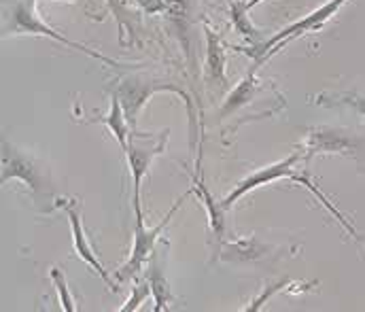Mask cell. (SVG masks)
<instances>
[{
	"instance_id": "15",
	"label": "cell",
	"mask_w": 365,
	"mask_h": 312,
	"mask_svg": "<svg viewBox=\"0 0 365 312\" xmlns=\"http://www.w3.org/2000/svg\"><path fill=\"white\" fill-rule=\"evenodd\" d=\"M193 187H195V192H197L202 204L208 210V219H210V229H212V234H215L219 240H223L225 229H227V227H225V210H227V208L223 207V202H215V200H212L210 192L206 189V183H204L202 177H200V170H197V175L193 177Z\"/></svg>"
},
{
	"instance_id": "22",
	"label": "cell",
	"mask_w": 365,
	"mask_h": 312,
	"mask_svg": "<svg viewBox=\"0 0 365 312\" xmlns=\"http://www.w3.org/2000/svg\"><path fill=\"white\" fill-rule=\"evenodd\" d=\"M136 2L145 13H162V11H166V0H136Z\"/></svg>"
},
{
	"instance_id": "13",
	"label": "cell",
	"mask_w": 365,
	"mask_h": 312,
	"mask_svg": "<svg viewBox=\"0 0 365 312\" xmlns=\"http://www.w3.org/2000/svg\"><path fill=\"white\" fill-rule=\"evenodd\" d=\"M91 121L104 123V125L110 130V134L117 138L119 147H121L123 151H128V142H130V132H132V128H130V123H128L125 110H123V106H121V100L117 98V94L110 96V110H108V115L96 117V119H91Z\"/></svg>"
},
{
	"instance_id": "1",
	"label": "cell",
	"mask_w": 365,
	"mask_h": 312,
	"mask_svg": "<svg viewBox=\"0 0 365 312\" xmlns=\"http://www.w3.org/2000/svg\"><path fill=\"white\" fill-rule=\"evenodd\" d=\"M158 92H173L175 96L182 98V103L187 106V113H189V119H191V125H193V132H195L193 98L182 90L179 83H175L170 79L149 75V73H128V75H121L115 81V92L113 94H117V98L121 100V106L125 110V117H128V123H130L132 132H136L138 117H140L145 104L149 103V98L155 96Z\"/></svg>"
},
{
	"instance_id": "18",
	"label": "cell",
	"mask_w": 365,
	"mask_h": 312,
	"mask_svg": "<svg viewBox=\"0 0 365 312\" xmlns=\"http://www.w3.org/2000/svg\"><path fill=\"white\" fill-rule=\"evenodd\" d=\"M319 104H346L365 117V92H346V94H321L317 96Z\"/></svg>"
},
{
	"instance_id": "14",
	"label": "cell",
	"mask_w": 365,
	"mask_h": 312,
	"mask_svg": "<svg viewBox=\"0 0 365 312\" xmlns=\"http://www.w3.org/2000/svg\"><path fill=\"white\" fill-rule=\"evenodd\" d=\"M110 13L115 15L117 19V26H119V41L130 47L134 45V38H136V30H140V17L138 13H134L125 0H106Z\"/></svg>"
},
{
	"instance_id": "19",
	"label": "cell",
	"mask_w": 365,
	"mask_h": 312,
	"mask_svg": "<svg viewBox=\"0 0 365 312\" xmlns=\"http://www.w3.org/2000/svg\"><path fill=\"white\" fill-rule=\"evenodd\" d=\"M49 279L53 281V287L58 289L60 293V306L64 312H75L77 311V304L71 296V289H68V283H66V276L62 274L60 268H51L49 270Z\"/></svg>"
},
{
	"instance_id": "11",
	"label": "cell",
	"mask_w": 365,
	"mask_h": 312,
	"mask_svg": "<svg viewBox=\"0 0 365 312\" xmlns=\"http://www.w3.org/2000/svg\"><path fill=\"white\" fill-rule=\"evenodd\" d=\"M346 149H353V140L346 132L340 130H329L321 128L314 130L308 138V151H306V162H310L317 153L327 151V153H342Z\"/></svg>"
},
{
	"instance_id": "5",
	"label": "cell",
	"mask_w": 365,
	"mask_h": 312,
	"mask_svg": "<svg viewBox=\"0 0 365 312\" xmlns=\"http://www.w3.org/2000/svg\"><path fill=\"white\" fill-rule=\"evenodd\" d=\"M168 142V132L164 130L160 136L155 134H147V132H130V142H128V164H130V175H132V183H134V210L136 214H143L140 208V187L145 177L149 175V168L153 164V160L164 153Z\"/></svg>"
},
{
	"instance_id": "9",
	"label": "cell",
	"mask_w": 365,
	"mask_h": 312,
	"mask_svg": "<svg viewBox=\"0 0 365 312\" xmlns=\"http://www.w3.org/2000/svg\"><path fill=\"white\" fill-rule=\"evenodd\" d=\"M274 253V246L257 240V238H242V240H232L223 242L219 249V257L230 264H251V261H262Z\"/></svg>"
},
{
	"instance_id": "20",
	"label": "cell",
	"mask_w": 365,
	"mask_h": 312,
	"mask_svg": "<svg viewBox=\"0 0 365 312\" xmlns=\"http://www.w3.org/2000/svg\"><path fill=\"white\" fill-rule=\"evenodd\" d=\"M149 296H153V293H151V285H149L147 281H145V283H138V279H136V283H134V287H132V296L125 300V304H123L119 311H123V312L138 311V308L145 304V300H147Z\"/></svg>"
},
{
	"instance_id": "2",
	"label": "cell",
	"mask_w": 365,
	"mask_h": 312,
	"mask_svg": "<svg viewBox=\"0 0 365 312\" xmlns=\"http://www.w3.org/2000/svg\"><path fill=\"white\" fill-rule=\"evenodd\" d=\"M4 36H11V34H36V36H45V38H51L56 43H62L64 47H71V49H77L86 56H90L93 60H100L108 66H119L115 60L98 53L90 49L88 45L83 43H77V41H71L66 38L62 32L53 30L51 26H47L41 15H38V9H36V0H19L9 13H6V21H4V28H2Z\"/></svg>"
},
{
	"instance_id": "17",
	"label": "cell",
	"mask_w": 365,
	"mask_h": 312,
	"mask_svg": "<svg viewBox=\"0 0 365 312\" xmlns=\"http://www.w3.org/2000/svg\"><path fill=\"white\" fill-rule=\"evenodd\" d=\"M247 2H234L232 4V21H234V26H236V30L242 34V36H247L249 41H255L257 43V38H259V30L251 24V19H249V15H247Z\"/></svg>"
},
{
	"instance_id": "16",
	"label": "cell",
	"mask_w": 365,
	"mask_h": 312,
	"mask_svg": "<svg viewBox=\"0 0 365 312\" xmlns=\"http://www.w3.org/2000/svg\"><path fill=\"white\" fill-rule=\"evenodd\" d=\"M255 94H257V81H255V77L251 73L240 85H236L232 90V94L227 96V100H225L223 108H221V115H230L236 108H240V106H245L247 103H251Z\"/></svg>"
},
{
	"instance_id": "4",
	"label": "cell",
	"mask_w": 365,
	"mask_h": 312,
	"mask_svg": "<svg viewBox=\"0 0 365 312\" xmlns=\"http://www.w3.org/2000/svg\"><path fill=\"white\" fill-rule=\"evenodd\" d=\"M189 194H185L181 196L179 200H177V204L173 207V210H168V214L155 225V227H151V229H147L145 227V219H143V214H136V234H134V246H132V251H130V257H128V261L115 272V279H117V283H128V281H136L138 279V274L145 270V266L149 264V259L155 255V244H158V240H160V236H162V232H164V227L168 225V221L175 217V212L181 208L182 200L187 198Z\"/></svg>"
},
{
	"instance_id": "23",
	"label": "cell",
	"mask_w": 365,
	"mask_h": 312,
	"mask_svg": "<svg viewBox=\"0 0 365 312\" xmlns=\"http://www.w3.org/2000/svg\"><path fill=\"white\" fill-rule=\"evenodd\" d=\"M262 2H266V0H249V2H247V6L251 9V6H257V4H262Z\"/></svg>"
},
{
	"instance_id": "8",
	"label": "cell",
	"mask_w": 365,
	"mask_h": 312,
	"mask_svg": "<svg viewBox=\"0 0 365 312\" xmlns=\"http://www.w3.org/2000/svg\"><path fill=\"white\" fill-rule=\"evenodd\" d=\"M306 155V151H295L293 155H289V157H284V160H280V162H276L272 166H266V168H259L257 172H253V175H249L247 179H242L236 187H234V192L223 200V207L225 208H232L240 198H245L247 194H251L253 189H257V187H264V185H270L274 181H280V179H287V175H289V170L291 168H295L297 166V162L302 160Z\"/></svg>"
},
{
	"instance_id": "7",
	"label": "cell",
	"mask_w": 365,
	"mask_h": 312,
	"mask_svg": "<svg viewBox=\"0 0 365 312\" xmlns=\"http://www.w3.org/2000/svg\"><path fill=\"white\" fill-rule=\"evenodd\" d=\"M60 208L66 210L68 214V221H71V229H73V242H75V253L90 266L91 270L108 285L110 291H117V285L110 281L108 272L104 270V266L100 264L98 255L93 253V246H91L90 238L86 234V227H83V214H81V204L79 200H60Z\"/></svg>"
},
{
	"instance_id": "6",
	"label": "cell",
	"mask_w": 365,
	"mask_h": 312,
	"mask_svg": "<svg viewBox=\"0 0 365 312\" xmlns=\"http://www.w3.org/2000/svg\"><path fill=\"white\" fill-rule=\"evenodd\" d=\"M11 179H19L21 183H26L32 194L36 198H43L47 194V179L43 175V170L38 168V164L28 157L26 153H21L19 149H15L11 142H2V185H6Z\"/></svg>"
},
{
	"instance_id": "10",
	"label": "cell",
	"mask_w": 365,
	"mask_h": 312,
	"mask_svg": "<svg viewBox=\"0 0 365 312\" xmlns=\"http://www.w3.org/2000/svg\"><path fill=\"white\" fill-rule=\"evenodd\" d=\"M204 32H206V79L215 88H225L227 85V75H225L227 58H225L223 41L208 26Z\"/></svg>"
},
{
	"instance_id": "21",
	"label": "cell",
	"mask_w": 365,
	"mask_h": 312,
	"mask_svg": "<svg viewBox=\"0 0 365 312\" xmlns=\"http://www.w3.org/2000/svg\"><path fill=\"white\" fill-rule=\"evenodd\" d=\"M291 283L289 281H280V283H274V285H266L264 287V291H262V296L259 298H255L245 311L247 312H255V311H262L264 308V304L268 302V300H272L274 296H278L280 291H284V287H289Z\"/></svg>"
},
{
	"instance_id": "3",
	"label": "cell",
	"mask_w": 365,
	"mask_h": 312,
	"mask_svg": "<svg viewBox=\"0 0 365 312\" xmlns=\"http://www.w3.org/2000/svg\"><path fill=\"white\" fill-rule=\"evenodd\" d=\"M346 2H349V0H327V2L321 4L317 11H312L310 15H306V17H302V19L289 24V26L282 28L278 34H274L268 41L259 43V45L255 47V51H247V53L255 60V66L264 64L266 60L272 58L276 51H280L289 41H295V38H299V36H304V34H308V32H314V30L323 28V26H325V24H327V21L346 4Z\"/></svg>"
},
{
	"instance_id": "12",
	"label": "cell",
	"mask_w": 365,
	"mask_h": 312,
	"mask_svg": "<svg viewBox=\"0 0 365 312\" xmlns=\"http://www.w3.org/2000/svg\"><path fill=\"white\" fill-rule=\"evenodd\" d=\"M147 283L151 285V293L155 298V311H168L170 304L175 302V296H173V289H170V283L162 270V264L158 259V255H153L147 264Z\"/></svg>"
}]
</instances>
